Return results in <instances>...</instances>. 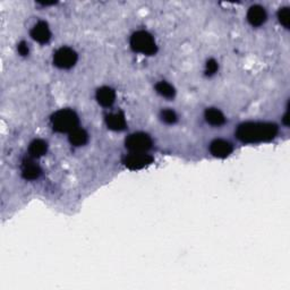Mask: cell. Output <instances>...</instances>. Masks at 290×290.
<instances>
[{"mask_svg":"<svg viewBox=\"0 0 290 290\" xmlns=\"http://www.w3.org/2000/svg\"><path fill=\"white\" fill-rule=\"evenodd\" d=\"M278 133L274 124L267 123H246L240 125L236 132L238 139L245 143H258L271 141Z\"/></svg>","mask_w":290,"mask_h":290,"instance_id":"6da1fadb","label":"cell"},{"mask_svg":"<svg viewBox=\"0 0 290 290\" xmlns=\"http://www.w3.org/2000/svg\"><path fill=\"white\" fill-rule=\"evenodd\" d=\"M53 130L58 133H71L77 128L79 118L77 115L71 109H61L57 111L51 118Z\"/></svg>","mask_w":290,"mask_h":290,"instance_id":"7a4b0ae2","label":"cell"},{"mask_svg":"<svg viewBox=\"0 0 290 290\" xmlns=\"http://www.w3.org/2000/svg\"><path fill=\"white\" fill-rule=\"evenodd\" d=\"M132 49L136 53L152 56L157 53V45L152 35L145 31L135 32L131 38Z\"/></svg>","mask_w":290,"mask_h":290,"instance_id":"3957f363","label":"cell"},{"mask_svg":"<svg viewBox=\"0 0 290 290\" xmlns=\"http://www.w3.org/2000/svg\"><path fill=\"white\" fill-rule=\"evenodd\" d=\"M152 146V139L144 133L132 134L126 139V148L132 153H145Z\"/></svg>","mask_w":290,"mask_h":290,"instance_id":"277c9868","label":"cell"},{"mask_svg":"<svg viewBox=\"0 0 290 290\" xmlns=\"http://www.w3.org/2000/svg\"><path fill=\"white\" fill-rule=\"evenodd\" d=\"M77 61V54L71 48L62 47L56 51L53 56V62L57 67L62 69H68L73 67Z\"/></svg>","mask_w":290,"mask_h":290,"instance_id":"5b68a950","label":"cell"},{"mask_svg":"<svg viewBox=\"0 0 290 290\" xmlns=\"http://www.w3.org/2000/svg\"><path fill=\"white\" fill-rule=\"evenodd\" d=\"M153 162V158L146 153H131L125 158L124 163L131 170H139Z\"/></svg>","mask_w":290,"mask_h":290,"instance_id":"8992f818","label":"cell"},{"mask_svg":"<svg viewBox=\"0 0 290 290\" xmlns=\"http://www.w3.org/2000/svg\"><path fill=\"white\" fill-rule=\"evenodd\" d=\"M210 151L216 158H227L233 152V145L225 139H215L211 143Z\"/></svg>","mask_w":290,"mask_h":290,"instance_id":"52a82bcc","label":"cell"},{"mask_svg":"<svg viewBox=\"0 0 290 290\" xmlns=\"http://www.w3.org/2000/svg\"><path fill=\"white\" fill-rule=\"evenodd\" d=\"M31 36L39 43H47L51 38V32L46 22H39L31 31Z\"/></svg>","mask_w":290,"mask_h":290,"instance_id":"ba28073f","label":"cell"},{"mask_svg":"<svg viewBox=\"0 0 290 290\" xmlns=\"http://www.w3.org/2000/svg\"><path fill=\"white\" fill-rule=\"evenodd\" d=\"M247 20L253 26H261L266 21V13L263 7L253 6L247 13Z\"/></svg>","mask_w":290,"mask_h":290,"instance_id":"9c48e42d","label":"cell"},{"mask_svg":"<svg viewBox=\"0 0 290 290\" xmlns=\"http://www.w3.org/2000/svg\"><path fill=\"white\" fill-rule=\"evenodd\" d=\"M115 91L110 89V87H101V89H99L97 92V100L99 104L104 105V107H110V105H112L113 102H115Z\"/></svg>","mask_w":290,"mask_h":290,"instance_id":"30bf717a","label":"cell"},{"mask_svg":"<svg viewBox=\"0 0 290 290\" xmlns=\"http://www.w3.org/2000/svg\"><path fill=\"white\" fill-rule=\"evenodd\" d=\"M105 122H107L108 127L112 131L118 132L124 131L126 128V120H125V117L122 112L111 113V115L107 116Z\"/></svg>","mask_w":290,"mask_h":290,"instance_id":"8fae6325","label":"cell"},{"mask_svg":"<svg viewBox=\"0 0 290 290\" xmlns=\"http://www.w3.org/2000/svg\"><path fill=\"white\" fill-rule=\"evenodd\" d=\"M41 174V169L38 166V164L33 162L31 160H27L26 162L23 164V177L25 179H28V181H33V179H36Z\"/></svg>","mask_w":290,"mask_h":290,"instance_id":"7c38bea8","label":"cell"},{"mask_svg":"<svg viewBox=\"0 0 290 290\" xmlns=\"http://www.w3.org/2000/svg\"><path fill=\"white\" fill-rule=\"evenodd\" d=\"M205 118H207V122L211 124L212 126H221L222 124H225L226 118L225 116L222 115V112L218 109L211 108L208 109L205 111Z\"/></svg>","mask_w":290,"mask_h":290,"instance_id":"4fadbf2b","label":"cell"},{"mask_svg":"<svg viewBox=\"0 0 290 290\" xmlns=\"http://www.w3.org/2000/svg\"><path fill=\"white\" fill-rule=\"evenodd\" d=\"M69 142L75 146H82L87 142V133L82 128H75L69 133Z\"/></svg>","mask_w":290,"mask_h":290,"instance_id":"5bb4252c","label":"cell"},{"mask_svg":"<svg viewBox=\"0 0 290 290\" xmlns=\"http://www.w3.org/2000/svg\"><path fill=\"white\" fill-rule=\"evenodd\" d=\"M47 143L45 141H42V139H35V141H33L30 145V154L32 157L34 158H40L42 156H45L46 152H47Z\"/></svg>","mask_w":290,"mask_h":290,"instance_id":"9a60e30c","label":"cell"},{"mask_svg":"<svg viewBox=\"0 0 290 290\" xmlns=\"http://www.w3.org/2000/svg\"><path fill=\"white\" fill-rule=\"evenodd\" d=\"M156 90L160 95H162L163 98H167V99H172L176 94L174 87L167 82L158 83L156 85Z\"/></svg>","mask_w":290,"mask_h":290,"instance_id":"2e32d148","label":"cell"},{"mask_svg":"<svg viewBox=\"0 0 290 290\" xmlns=\"http://www.w3.org/2000/svg\"><path fill=\"white\" fill-rule=\"evenodd\" d=\"M161 117H162V120L167 124H175L177 122V115L174 110L171 109H166L161 112Z\"/></svg>","mask_w":290,"mask_h":290,"instance_id":"e0dca14e","label":"cell"},{"mask_svg":"<svg viewBox=\"0 0 290 290\" xmlns=\"http://www.w3.org/2000/svg\"><path fill=\"white\" fill-rule=\"evenodd\" d=\"M278 17L280 23L284 25L286 28H289V23H290V15H289V8L285 7V8H281L278 13Z\"/></svg>","mask_w":290,"mask_h":290,"instance_id":"ac0fdd59","label":"cell"},{"mask_svg":"<svg viewBox=\"0 0 290 290\" xmlns=\"http://www.w3.org/2000/svg\"><path fill=\"white\" fill-rule=\"evenodd\" d=\"M218 71V64L214 59H210L207 62V74L208 75H213L214 73Z\"/></svg>","mask_w":290,"mask_h":290,"instance_id":"d6986e66","label":"cell"},{"mask_svg":"<svg viewBox=\"0 0 290 290\" xmlns=\"http://www.w3.org/2000/svg\"><path fill=\"white\" fill-rule=\"evenodd\" d=\"M18 53H20L22 56H26L28 54V47L25 42H21L20 45H18Z\"/></svg>","mask_w":290,"mask_h":290,"instance_id":"ffe728a7","label":"cell"}]
</instances>
